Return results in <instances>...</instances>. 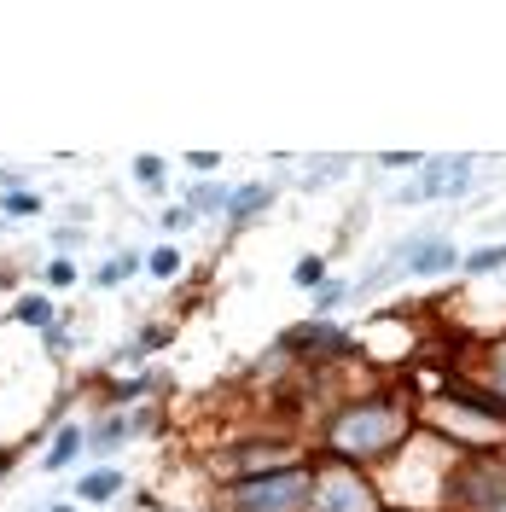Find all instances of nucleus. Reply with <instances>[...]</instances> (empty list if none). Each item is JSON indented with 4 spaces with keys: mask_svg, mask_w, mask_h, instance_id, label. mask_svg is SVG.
Listing matches in <instances>:
<instances>
[{
    "mask_svg": "<svg viewBox=\"0 0 506 512\" xmlns=\"http://www.w3.org/2000/svg\"><path fill=\"white\" fill-rule=\"evenodd\" d=\"M396 437H402V419L390 408H355L332 425V448H344V454H373V448H390Z\"/></svg>",
    "mask_w": 506,
    "mask_h": 512,
    "instance_id": "obj_1",
    "label": "nucleus"
},
{
    "mask_svg": "<svg viewBox=\"0 0 506 512\" xmlns=\"http://www.w3.org/2000/svg\"><path fill=\"white\" fill-rule=\"evenodd\" d=\"M303 489H309L303 472H280V478H262V483H239L233 501H239L245 512H285V507L303 501Z\"/></svg>",
    "mask_w": 506,
    "mask_h": 512,
    "instance_id": "obj_2",
    "label": "nucleus"
},
{
    "mask_svg": "<svg viewBox=\"0 0 506 512\" xmlns=\"http://www.w3.org/2000/svg\"><path fill=\"white\" fill-rule=\"evenodd\" d=\"M466 181H472V158H443V163H431L425 181L408 187L402 198L408 204H419V198H454V192H466Z\"/></svg>",
    "mask_w": 506,
    "mask_h": 512,
    "instance_id": "obj_3",
    "label": "nucleus"
},
{
    "mask_svg": "<svg viewBox=\"0 0 506 512\" xmlns=\"http://www.w3.org/2000/svg\"><path fill=\"white\" fill-rule=\"evenodd\" d=\"M373 507V495H367V483L349 478V472H326L320 478V512H367Z\"/></svg>",
    "mask_w": 506,
    "mask_h": 512,
    "instance_id": "obj_4",
    "label": "nucleus"
},
{
    "mask_svg": "<svg viewBox=\"0 0 506 512\" xmlns=\"http://www.w3.org/2000/svg\"><path fill=\"white\" fill-rule=\"evenodd\" d=\"M448 262H454V251H448L443 239H431V245H425V251H419V245H413V274H443Z\"/></svg>",
    "mask_w": 506,
    "mask_h": 512,
    "instance_id": "obj_5",
    "label": "nucleus"
},
{
    "mask_svg": "<svg viewBox=\"0 0 506 512\" xmlns=\"http://www.w3.org/2000/svg\"><path fill=\"white\" fill-rule=\"evenodd\" d=\"M262 204H268V187H245L239 198H227V216H233V222H245V216L262 210Z\"/></svg>",
    "mask_w": 506,
    "mask_h": 512,
    "instance_id": "obj_6",
    "label": "nucleus"
},
{
    "mask_svg": "<svg viewBox=\"0 0 506 512\" xmlns=\"http://www.w3.org/2000/svg\"><path fill=\"white\" fill-rule=\"evenodd\" d=\"M76 448H82V431H59V443H53V454H47V466H53V472L70 466V460H76Z\"/></svg>",
    "mask_w": 506,
    "mask_h": 512,
    "instance_id": "obj_7",
    "label": "nucleus"
},
{
    "mask_svg": "<svg viewBox=\"0 0 506 512\" xmlns=\"http://www.w3.org/2000/svg\"><path fill=\"white\" fill-rule=\"evenodd\" d=\"M82 495H88V501H111V495H117V472H88V478H82Z\"/></svg>",
    "mask_w": 506,
    "mask_h": 512,
    "instance_id": "obj_8",
    "label": "nucleus"
},
{
    "mask_svg": "<svg viewBox=\"0 0 506 512\" xmlns=\"http://www.w3.org/2000/svg\"><path fill=\"white\" fill-rule=\"evenodd\" d=\"M18 320H30V326H47V320H53V309H47L41 297H24V303H18Z\"/></svg>",
    "mask_w": 506,
    "mask_h": 512,
    "instance_id": "obj_9",
    "label": "nucleus"
},
{
    "mask_svg": "<svg viewBox=\"0 0 506 512\" xmlns=\"http://www.w3.org/2000/svg\"><path fill=\"white\" fill-rule=\"evenodd\" d=\"M506 262V245H495V251H477V256H466V274H483V268H501Z\"/></svg>",
    "mask_w": 506,
    "mask_h": 512,
    "instance_id": "obj_10",
    "label": "nucleus"
},
{
    "mask_svg": "<svg viewBox=\"0 0 506 512\" xmlns=\"http://www.w3.org/2000/svg\"><path fill=\"white\" fill-rule=\"evenodd\" d=\"M309 344H338V332L332 326H315V332H297L291 338V350H309Z\"/></svg>",
    "mask_w": 506,
    "mask_h": 512,
    "instance_id": "obj_11",
    "label": "nucleus"
},
{
    "mask_svg": "<svg viewBox=\"0 0 506 512\" xmlns=\"http://www.w3.org/2000/svg\"><path fill=\"white\" fill-rule=\"evenodd\" d=\"M128 274H134V256H117V262L99 274V286H117V280H128Z\"/></svg>",
    "mask_w": 506,
    "mask_h": 512,
    "instance_id": "obj_12",
    "label": "nucleus"
},
{
    "mask_svg": "<svg viewBox=\"0 0 506 512\" xmlns=\"http://www.w3.org/2000/svg\"><path fill=\"white\" fill-rule=\"evenodd\" d=\"M297 280L320 291V280H326V274H320V262H315V256H303V262H297Z\"/></svg>",
    "mask_w": 506,
    "mask_h": 512,
    "instance_id": "obj_13",
    "label": "nucleus"
},
{
    "mask_svg": "<svg viewBox=\"0 0 506 512\" xmlns=\"http://www.w3.org/2000/svg\"><path fill=\"white\" fill-rule=\"evenodd\" d=\"M134 175H140V181H146V187H158L163 163H158V158H140V163H134Z\"/></svg>",
    "mask_w": 506,
    "mask_h": 512,
    "instance_id": "obj_14",
    "label": "nucleus"
},
{
    "mask_svg": "<svg viewBox=\"0 0 506 512\" xmlns=\"http://www.w3.org/2000/svg\"><path fill=\"white\" fill-rule=\"evenodd\" d=\"M216 204H227V198H222V187H204L198 198H192V210H216Z\"/></svg>",
    "mask_w": 506,
    "mask_h": 512,
    "instance_id": "obj_15",
    "label": "nucleus"
},
{
    "mask_svg": "<svg viewBox=\"0 0 506 512\" xmlns=\"http://www.w3.org/2000/svg\"><path fill=\"white\" fill-rule=\"evenodd\" d=\"M6 210H12V216H30L35 198H30V192H12V198H6Z\"/></svg>",
    "mask_w": 506,
    "mask_h": 512,
    "instance_id": "obj_16",
    "label": "nucleus"
},
{
    "mask_svg": "<svg viewBox=\"0 0 506 512\" xmlns=\"http://www.w3.org/2000/svg\"><path fill=\"white\" fill-rule=\"evenodd\" d=\"M47 280H53V286H70V280H76V268H70V262H53V268H47Z\"/></svg>",
    "mask_w": 506,
    "mask_h": 512,
    "instance_id": "obj_17",
    "label": "nucleus"
},
{
    "mask_svg": "<svg viewBox=\"0 0 506 512\" xmlns=\"http://www.w3.org/2000/svg\"><path fill=\"white\" fill-rule=\"evenodd\" d=\"M152 274H175V251H152Z\"/></svg>",
    "mask_w": 506,
    "mask_h": 512,
    "instance_id": "obj_18",
    "label": "nucleus"
},
{
    "mask_svg": "<svg viewBox=\"0 0 506 512\" xmlns=\"http://www.w3.org/2000/svg\"><path fill=\"white\" fill-rule=\"evenodd\" d=\"M495 373H501V384H506V350H501V367H495Z\"/></svg>",
    "mask_w": 506,
    "mask_h": 512,
    "instance_id": "obj_19",
    "label": "nucleus"
},
{
    "mask_svg": "<svg viewBox=\"0 0 506 512\" xmlns=\"http://www.w3.org/2000/svg\"><path fill=\"white\" fill-rule=\"evenodd\" d=\"M53 512H70V507H53Z\"/></svg>",
    "mask_w": 506,
    "mask_h": 512,
    "instance_id": "obj_20",
    "label": "nucleus"
},
{
    "mask_svg": "<svg viewBox=\"0 0 506 512\" xmlns=\"http://www.w3.org/2000/svg\"><path fill=\"white\" fill-rule=\"evenodd\" d=\"M495 512H506V501H501V507H495Z\"/></svg>",
    "mask_w": 506,
    "mask_h": 512,
    "instance_id": "obj_21",
    "label": "nucleus"
}]
</instances>
